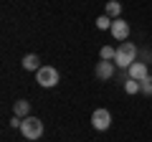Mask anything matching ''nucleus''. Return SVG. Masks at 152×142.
Listing matches in <instances>:
<instances>
[{
	"label": "nucleus",
	"instance_id": "1",
	"mask_svg": "<svg viewBox=\"0 0 152 142\" xmlns=\"http://www.w3.org/2000/svg\"><path fill=\"white\" fill-rule=\"evenodd\" d=\"M137 53H140V51H137V46L132 43V41H122V46L117 48V59L114 61H117L119 69H129V66L137 61Z\"/></svg>",
	"mask_w": 152,
	"mask_h": 142
},
{
	"label": "nucleus",
	"instance_id": "2",
	"mask_svg": "<svg viewBox=\"0 0 152 142\" xmlns=\"http://www.w3.org/2000/svg\"><path fill=\"white\" fill-rule=\"evenodd\" d=\"M20 135L26 140H38V137L43 135V122L38 119V117H26L20 122Z\"/></svg>",
	"mask_w": 152,
	"mask_h": 142
},
{
	"label": "nucleus",
	"instance_id": "3",
	"mask_svg": "<svg viewBox=\"0 0 152 142\" xmlns=\"http://www.w3.org/2000/svg\"><path fill=\"white\" fill-rule=\"evenodd\" d=\"M58 71L53 69V66H41V69L36 71V81L41 84V86H46V89H51V86H56L58 84Z\"/></svg>",
	"mask_w": 152,
	"mask_h": 142
},
{
	"label": "nucleus",
	"instance_id": "4",
	"mask_svg": "<svg viewBox=\"0 0 152 142\" xmlns=\"http://www.w3.org/2000/svg\"><path fill=\"white\" fill-rule=\"evenodd\" d=\"M91 124H94V130H99V132L109 130V124H112V114H109L107 109H96L91 114Z\"/></svg>",
	"mask_w": 152,
	"mask_h": 142
},
{
	"label": "nucleus",
	"instance_id": "5",
	"mask_svg": "<svg viewBox=\"0 0 152 142\" xmlns=\"http://www.w3.org/2000/svg\"><path fill=\"white\" fill-rule=\"evenodd\" d=\"M127 76L134 79V81H142V79H147L150 74H147V64L145 61H134V64L127 69Z\"/></svg>",
	"mask_w": 152,
	"mask_h": 142
},
{
	"label": "nucleus",
	"instance_id": "6",
	"mask_svg": "<svg viewBox=\"0 0 152 142\" xmlns=\"http://www.w3.org/2000/svg\"><path fill=\"white\" fill-rule=\"evenodd\" d=\"M94 74H96V79H102V81H109V79L114 76V61H99L96 69H94Z\"/></svg>",
	"mask_w": 152,
	"mask_h": 142
},
{
	"label": "nucleus",
	"instance_id": "7",
	"mask_svg": "<svg viewBox=\"0 0 152 142\" xmlns=\"http://www.w3.org/2000/svg\"><path fill=\"white\" fill-rule=\"evenodd\" d=\"M112 36L117 41H127V36H129V26H127V20L117 18V20L112 23Z\"/></svg>",
	"mask_w": 152,
	"mask_h": 142
},
{
	"label": "nucleus",
	"instance_id": "8",
	"mask_svg": "<svg viewBox=\"0 0 152 142\" xmlns=\"http://www.w3.org/2000/svg\"><path fill=\"white\" fill-rule=\"evenodd\" d=\"M13 112H15V117L26 119V117H28V112H31V102H26V99H18V102L13 104Z\"/></svg>",
	"mask_w": 152,
	"mask_h": 142
},
{
	"label": "nucleus",
	"instance_id": "9",
	"mask_svg": "<svg viewBox=\"0 0 152 142\" xmlns=\"http://www.w3.org/2000/svg\"><path fill=\"white\" fill-rule=\"evenodd\" d=\"M23 69H28V71H38L41 69V59H38L36 53H28V56H23Z\"/></svg>",
	"mask_w": 152,
	"mask_h": 142
},
{
	"label": "nucleus",
	"instance_id": "10",
	"mask_svg": "<svg viewBox=\"0 0 152 142\" xmlns=\"http://www.w3.org/2000/svg\"><path fill=\"white\" fill-rule=\"evenodd\" d=\"M104 10H107V15L112 18V20H117V18L122 15V5H119V3H117V0H109V3H107V8H104Z\"/></svg>",
	"mask_w": 152,
	"mask_h": 142
},
{
	"label": "nucleus",
	"instance_id": "11",
	"mask_svg": "<svg viewBox=\"0 0 152 142\" xmlns=\"http://www.w3.org/2000/svg\"><path fill=\"white\" fill-rule=\"evenodd\" d=\"M99 59H102V61H114V59H117V48H112V46H102Z\"/></svg>",
	"mask_w": 152,
	"mask_h": 142
},
{
	"label": "nucleus",
	"instance_id": "12",
	"mask_svg": "<svg viewBox=\"0 0 152 142\" xmlns=\"http://www.w3.org/2000/svg\"><path fill=\"white\" fill-rule=\"evenodd\" d=\"M112 18H109V15H102V18H96V28H99V31H112Z\"/></svg>",
	"mask_w": 152,
	"mask_h": 142
},
{
	"label": "nucleus",
	"instance_id": "13",
	"mask_svg": "<svg viewBox=\"0 0 152 142\" xmlns=\"http://www.w3.org/2000/svg\"><path fill=\"white\" fill-rule=\"evenodd\" d=\"M124 91H127V94H137V91H142V89H140V81H134V79H127V81H124Z\"/></svg>",
	"mask_w": 152,
	"mask_h": 142
},
{
	"label": "nucleus",
	"instance_id": "14",
	"mask_svg": "<svg viewBox=\"0 0 152 142\" xmlns=\"http://www.w3.org/2000/svg\"><path fill=\"white\" fill-rule=\"evenodd\" d=\"M140 89H142V94H147V97H152V76L142 79V81H140Z\"/></svg>",
	"mask_w": 152,
	"mask_h": 142
}]
</instances>
